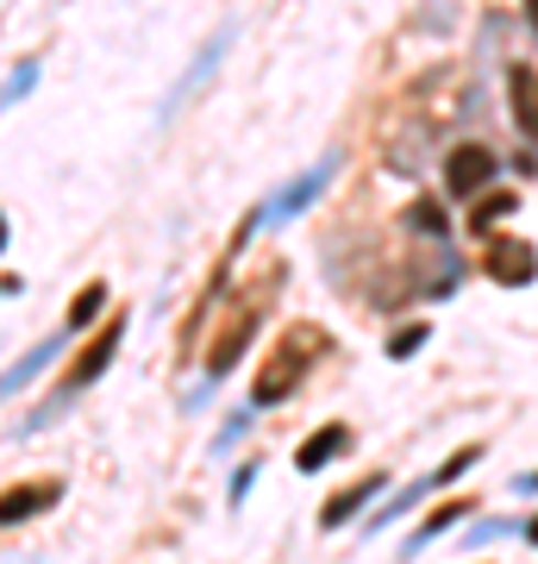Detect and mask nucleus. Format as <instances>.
<instances>
[{
	"mask_svg": "<svg viewBox=\"0 0 538 564\" xmlns=\"http://www.w3.org/2000/svg\"><path fill=\"white\" fill-rule=\"evenodd\" d=\"M32 82H39V57H32V63H20V69H13V82L0 88V107H13V101H20V95H32Z\"/></svg>",
	"mask_w": 538,
	"mask_h": 564,
	"instance_id": "nucleus-16",
	"label": "nucleus"
},
{
	"mask_svg": "<svg viewBox=\"0 0 538 564\" xmlns=\"http://www.w3.org/2000/svg\"><path fill=\"white\" fill-rule=\"evenodd\" d=\"M514 207H519V195H514V188H482L476 202H470V232H488V226H495V220H507Z\"/></svg>",
	"mask_w": 538,
	"mask_h": 564,
	"instance_id": "nucleus-13",
	"label": "nucleus"
},
{
	"mask_svg": "<svg viewBox=\"0 0 538 564\" xmlns=\"http://www.w3.org/2000/svg\"><path fill=\"white\" fill-rule=\"evenodd\" d=\"M426 333H432L426 321H419V326H400L395 339H388V358H414L419 345H426Z\"/></svg>",
	"mask_w": 538,
	"mask_h": 564,
	"instance_id": "nucleus-17",
	"label": "nucleus"
},
{
	"mask_svg": "<svg viewBox=\"0 0 538 564\" xmlns=\"http://www.w3.org/2000/svg\"><path fill=\"white\" fill-rule=\"evenodd\" d=\"M526 20H532V32H538V0H526Z\"/></svg>",
	"mask_w": 538,
	"mask_h": 564,
	"instance_id": "nucleus-23",
	"label": "nucleus"
},
{
	"mask_svg": "<svg viewBox=\"0 0 538 564\" xmlns=\"http://www.w3.org/2000/svg\"><path fill=\"white\" fill-rule=\"evenodd\" d=\"M501 533H519V527H514V521H482L476 533L463 540V552H470V545H488V540H501Z\"/></svg>",
	"mask_w": 538,
	"mask_h": 564,
	"instance_id": "nucleus-18",
	"label": "nucleus"
},
{
	"mask_svg": "<svg viewBox=\"0 0 538 564\" xmlns=\"http://www.w3.org/2000/svg\"><path fill=\"white\" fill-rule=\"evenodd\" d=\"M351 445H358V440H351V426H339V421L319 426L314 440L295 445V470H300V477H319V470H326V464H339Z\"/></svg>",
	"mask_w": 538,
	"mask_h": 564,
	"instance_id": "nucleus-7",
	"label": "nucleus"
},
{
	"mask_svg": "<svg viewBox=\"0 0 538 564\" xmlns=\"http://www.w3.org/2000/svg\"><path fill=\"white\" fill-rule=\"evenodd\" d=\"M482 276L501 282V289H526L538 276V251L526 239H495L482 251Z\"/></svg>",
	"mask_w": 538,
	"mask_h": 564,
	"instance_id": "nucleus-6",
	"label": "nucleus"
},
{
	"mask_svg": "<svg viewBox=\"0 0 538 564\" xmlns=\"http://www.w3.org/2000/svg\"><path fill=\"white\" fill-rule=\"evenodd\" d=\"M507 107H514V126L538 144V69H514L507 76Z\"/></svg>",
	"mask_w": 538,
	"mask_h": 564,
	"instance_id": "nucleus-12",
	"label": "nucleus"
},
{
	"mask_svg": "<svg viewBox=\"0 0 538 564\" xmlns=\"http://www.w3.org/2000/svg\"><path fill=\"white\" fill-rule=\"evenodd\" d=\"M444 188H451L458 202H476L482 188H495V151H488V144H458V151L444 158Z\"/></svg>",
	"mask_w": 538,
	"mask_h": 564,
	"instance_id": "nucleus-4",
	"label": "nucleus"
},
{
	"mask_svg": "<svg viewBox=\"0 0 538 564\" xmlns=\"http://www.w3.org/2000/svg\"><path fill=\"white\" fill-rule=\"evenodd\" d=\"M120 339H125V314H113V321H100L95 333H88V345H81L76 358H69V370H63V395H57L51 408H44V414H39L32 426H44V421H51V414H57L63 402H69V395H81L88 383H100V370H107V364L120 358Z\"/></svg>",
	"mask_w": 538,
	"mask_h": 564,
	"instance_id": "nucleus-3",
	"label": "nucleus"
},
{
	"mask_svg": "<svg viewBox=\"0 0 538 564\" xmlns=\"http://www.w3.org/2000/svg\"><path fill=\"white\" fill-rule=\"evenodd\" d=\"M69 339H76V333L63 326V333H51V339H44V345H32V351H25V358L13 364V370H0V402H7V395H20V389L32 383V377H39V370H44V364H51V358H57V351H63V345H69Z\"/></svg>",
	"mask_w": 538,
	"mask_h": 564,
	"instance_id": "nucleus-10",
	"label": "nucleus"
},
{
	"mask_svg": "<svg viewBox=\"0 0 538 564\" xmlns=\"http://www.w3.org/2000/svg\"><path fill=\"white\" fill-rule=\"evenodd\" d=\"M514 496H538V470H526V477H514Z\"/></svg>",
	"mask_w": 538,
	"mask_h": 564,
	"instance_id": "nucleus-21",
	"label": "nucleus"
},
{
	"mask_svg": "<svg viewBox=\"0 0 538 564\" xmlns=\"http://www.w3.org/2000/svg\"><path fill=\"white\" fill-rule=\"evenodd\" d=\"M251 484H257V464H244L239 477H232V508H239L244 496H251Z\"/></svg>",
	"mask_w": 538,
	"mask_h": 564,
	"instance_id": "nucleus-19",
	"label": "nucleus"
},
{
	"mask_svg": "<svg viewBox=\"0 0 538 564\" xmlns=\"http://www.w3.org/2000/svg\"><path fill=\"white\" fill-rule=\"evenodd\" d=\"M100 314H107V282H88L76 302H69V321H63V326H69V333H88Z\"/></svg>",
	"mask_w": 538,
	"mask_h": 564,
	"instance_id": "nucleus-14",
	"label": "nucleus"
},
{
	"mask_svg": "<svg viewBox=\"0 0 538 564\" xmlns=\"http://www.w3.org/2000/svg\"><path fill=\"white\" fill-rule=\"evenodd\" d=\"M382 489H388V477H363V484L339 489V496H332V502L319 508V533H339V527H351V514H363V508L376 502Z\"/></svg>",
	"mask_w": 538,
	"mask_h": 564,
	"instance_id": "nucleus-8",
	"label": "nucleus"
},
{
	"mask_svg": "<svg viewBox=\"0 0 538 564\" xmlns=\"http://www.w3.org/2000/svg\"><path fill=\"white\" fill-rule=\"evenodd\" d=\"M276 289H282V270H263V276H251V289H244V302L232 307L220 321V333H213V345H207V377L220 383V377H232V364L244 358V345L257 339V321L270 314V302H276Z\"/></svg>",
	"mask_w": 538,
	"mask_h": 564,
	"instance_id": "nucleus-2",
	"label": "nucleus"
},
{
	"mask_svg": "<svg viewBox=\"0 0 538 564\" xmlns=\"http://www.w3.org/2000/svg\"><path fill=\"white\" fill-rule=\"evenodd\" d=\"M407 226H419L426 239H444V214H439V202H414V207H407Z\"/></svg>",
	"mask_w": 538,
	"mask_h": 564,
	"instance_id": "nucleus-15",
	"label": "nucleus"
},
{
	"mask_svg": "<svg viewBox=\"0 0 538 564\" xmlns=\"http://www.w3.org/2000/svg\"><path fill=\"white\" fill-rule=\"evenodd\" d=\"M326 358V333L319 326H288V333H276V345H270V358H263L257 383H251V408H282L288 395H295L300 383H307V370Z\"/></svg>",
	"mask_w": 538,
	"mask_h": 564,
	"instance_id": "nucleus-1",
	"label": "nucleus"
},
{
	"mask_svg": "<svg viewBox=\"0 0 538 564\" xmlns=\"http://www.w3.org/2000/svg\"><path fill=\"white\" fill-rule=\"evenodd\" d=\"M239 440H244V421H226V433H220V445H213V452H232Z\"/></svg>",
	"mask_w": 538,
	"mask_h": 564,
	"instance_id": "nucleus-20",
	"label": "nucleus"
},
{
	"mask_svg": "<svg viewBox=\"0 0 538 564\" xmlns=\"http://www.w3.org/2000/svg\"><path fill=\"white\" fill-rule=\"evenodd\" d=\"M470 514H476V502H439L432 514H426V521L414 527V540L400 545V558H419L426 545H432V540H444V533H451L458 521H470Z\"/></svg>",
	"mask_w": 538,
	"mask_h": 564,
	"instance_id": "nucleus-11",
	"label": "nucleus"
},
{
	"mask_svg": "<svg viewBox=\"0 0 538 564\" xmlns=\"http://www.w3.org/2000/svg\"><path fill=\"white\" fill-rule=\"evenodd\" d=\"M0 251H7V214H0Z\"/></svg>",
	"mask_w": 538,
	"mask_h": 564,
	"instance_id": "nucleus-24",
	"label": "nucleus"
},
{
	"mask_svg": "<svg viewBox=\"0 0 538 564\" xmlns=\"http://www.w3.org/2000/svg\"><path fill=\"white\" fill-rule=\"evenodd\" d=\"M519 533H526V545H538V514H532L526 527H519Z\"/></svg>",
	"mask_w": 538,
	"mask_h": 564,
	"instance_id": "nucleus-22",
	"label": "nucleus"
},
{
	"mask_svg": "<svg viewBox=\"0 0 538 564\" xmlns=\"http://www.w3.org/2000/svg\"><path fill=\"white\" fill-rule=\"evenodd\" d=\"M332 170H339V163L326 158L319 170H307V176H295V188H282L276 202H263V207H257V220H288V214H300V207H307V202L319 195V188H326V176H332Z\"/></svg>",
	"mask_w": 538,
	"mask_h": 564,
	"instance_id": "nucleus-9",
	"label": "nucleus"
},
{
	"mask_svg": "<svg viewBox=\"0 0 538 564\" xmlns=\"http://www.w3.org/2000/svg\"><path fill=\"white\" fill-rule=\"evenodd\" d=\"M57 502H63V484H57V477H32V484L0 489V527H25V521H39V514H51Z\"/></svg>",
	"mask_w": 538,
	"mask_h": 564,
	"instance_id": "nucleus-5",
	"label": "nucleus"
}]
</instances>
